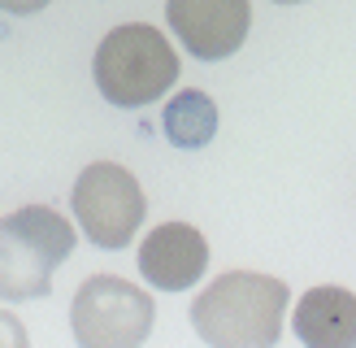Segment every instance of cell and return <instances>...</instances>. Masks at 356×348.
<instances>
[{"mask_svg":"<svg viewBox=\"0 0 356 348\" xmlns=\"http://www.w3.org/2000/svg\"><path fill=\"white\" fill-rule=\"evenodd\" d=\"M291 287L282 278L230 270L195 296L191 322L195 335L218 348H270L282 335Z\"/></svg>","mask_w":356,"mask_h":348,"instance_id":"1","label":"cell"},{"mask_svg":"<svg viewBox=\"0 0 356 348\" xmlns=\"http://www.w3.org/2000/svg\"><path fill=\"white\" fill-rule=\"evenodd\" d=\"M96 87L118 109H139V104L161 100L178 79L174 44L148 22L113 26L96 48Z\"/></svg>","mask_w":356,"mask_h":348,"instance_id":"2","label":"cell"},{"mask_svg":"<svg viewBox=\"0 0 356 348\" xmlns=\"http://www.w3.org/2000/svg\"><path fill=\"white\" fill-rule=\"evenodd\" d=\"M74 226L48 205L0 218V301H35L52 292V270L74 253Z\"/></svg>","mask_w":356,"mask_h":348,"instance_id":"3","label":"cell"},{"mask_svg":"<svg viewBox=\"0 0 356 348\" xmlns=\"http://www.w3.org/2000/svg\"><path fill=\"white\" fill-rule=\"evenodd\" d=\"M70 205H74V218L83 226V235L104 253L127 248L135 239V231H139V222H144V214H148V200H144L139 179L118 161L87 166L74 179Z\"/></svg>","mask_w":356,"mask_h":348,"instance_id":"4","label":"cell"},{"mask_svg":"<svg viewBox=\"0 0 356 348\" xmlns=\"http://www.w3.org/2000/svg\"><path fill=\"white\" fill-rule=\"evenodd\" d=\"M152 296L118 274H92L74 296L70 322L87 348H135L152 335Z\"/></svg>","mask_w":356,"mask_h":348,"instance_id":"5","label":"cell"},{"mask_svg":"<svg viewBox=\"0 0 356 348\" xmlns=\"http://www.w3.org/2000/svg\"><path fill=\"white\" fill-rule=\"evenodd\" d=\"M165 17L174 26V40L200 61H222L239 52L252 26L248 0H165Z\"/></svg>","mask_w":356,"mask_h":348,"instance_id":"6","label":"cell"},{"mask_svg":"<svg viewBox=\"0 0 356 348\" xmlns=\"http://www.w3.org/2000/svg\"><path fill=\"white\" fill-rule=\"evenodd\" d=\"M209 270V244L187 222H161L139 244V274L161 292H183Z\"/></svg>","mask_w":356,"mask_h":348,"instance_id":"7","label":"cell"},{"mask_svg":"<svg viewBox=\"0 0 356 348\" xmlns=\"http://www.w3.org/2000/svg\"><path fill=\"white\" fill-rule=\"evenodd\" d=\"M296 335L313 348L356 344V296L348 287H313L296 305Z\"/></svg>","mask_w":356,"mask_h":348,"instance_id":"8","label":"cell"},{"mask_svg":"<svg viewBox=\"0 0 356 348\" xmlns=\"http://www.w3.org/2000/svg\"><path fill=\"white\" fill-rule=\"evenodd\" d=\"M213 131H218V104H213L204 92H178L170 104H165V135L174 139L178 148H204Z\"/></svg>","mask_w":356,"mask_h":348,"instance_id":"9","label":"cell"},{"mask_svg":"<svg viewBox=\"0 0 356 348\" xmlns=\"http://www.w3.org/2000/svg\"><path fill=\"white\" fill-rule=\"evenodd\" d=\"M44 5H52V0H0V13H17V17H26V13H40Z\"/></svg>","mask_w":356,"mask_h":348,"instance_id":"10","label":"cell"},{"mask_svg":"<svg viewBox=\"0 0 356 348\" xmlns=\"http://www.w3.org/2000/svg\"><path fill=\"white\" fill-rule=\"evenodd\" d=\"M5 340H9V344H26V331L13 322V313L0 309V344H5Z\"/></svg>","mask_w":356,"mask_h":348,"instance_id":"11","label":"cell"},{"mask_svg":"<svg viewBox=\"0 0 356 348\" xmlns=\"http://www.w3.org/2000/svg\"><path fill=\"white\" fill-rule=\"evenodd\" d=\"M274 5H305V0H274Z\"/></svg>","mask_w":356,"mask_h":348,"instance_id":"12","label":"cell"}]
</instances>
